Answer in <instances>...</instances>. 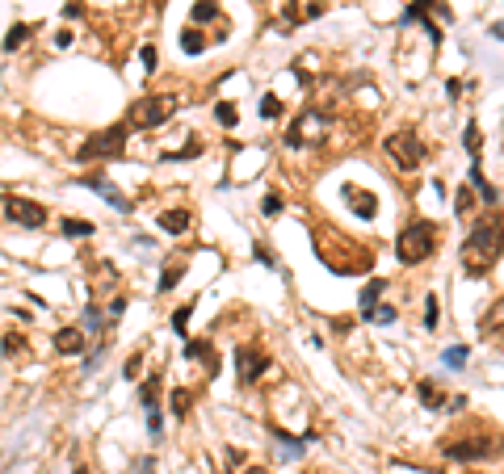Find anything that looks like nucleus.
<instances>
[{
	"label": "nucleus",
	"mask_w": 504,
	"mask_h": 474,
	"mask_svg": "<svg viewBox=\"0 0 504 474\" xmlns=\"http://www.w3.org/2000/svg\"><path fill=\"white\" fill-rule=\"evenodd\" d=\"M504 252V223H500V210H487L483 219H475V227L467 231L463 248H458V260H463V273L467 277H487V269L500 260Z\"/></svg>",
	"instance_id": "1"
},
{
	"label": "nucleus",
	"mask_w": 504,
	"mask_h": 474,
	"mask_svg": "<svg viewBox=\"0 0 504 474\" xmlns=\"http://www.w3.org/2000/svg\"><path fill=\"white\" fill-rule=\"evenodd\" d=\"M437 252V223L429 219H416L399 231L395 239V256H399V265H420V260H429Z\"/></svg>",
	"instance_id": "2"
},
{
	"label": "nucleus",
	"mask_w": 504,
	"mask_h": 474,
	"mask_svg": "<svg viewBox=\"0 0 504 474\" xmlns=\"http://www.w3.org/2000/svg\"><path fill=\"white\" fill-rule=\"evenodd\" d=\"M177 114V97L173 92H160V97H143L130 105V114H126V126L130 130H151V126H160Z\"/></svg>",
	"instance_id": "3"
},
{
	"label": "nucleus",
	"mask_w": 504,
	"mask_h": 474,
	"mask_svg": "<svg viewBox=\"0 0 504 474\" xmlns=\"http://www.w3.org/2000/svg\"><path fill=\"white\" fill-rule=\"evenodd\" d=\"M126 135H130V126H110V130L84 139L80 151H76V160L80 164H88V160H114V155L126 151Z\"/></svg>",
	"instance_id": "4"
},
{
	"label": "nucleus",
	"mask_w": 504,
	"mask_h": 474,
	"mask_svg": "<svg viewBox=\"0 0 504 474\" xmlns=\"http://www.w3.org/2000/svg\"><path fill=\"white\" fill-rule=\"evenodd\" d=\"M387 155L395 160V168L399 172H416L420 168V160H425V143L412 135V130H395V135H387Z\"/></svg>",
	"instance_id": "5"
},
{
	"label": "nucleus",
	"mask_w": 504,
	"mask_h": 474,
	"mask_svg": "<svg viewBox=\"0 0 504 474\" xmlns=\"http://www.w3.org/2000/svg\"><path fill=\"white\" fill-rule=\"evenodd\" d=\"M265 370H269V353L265 348H252V344H240L235 348V374H240L244 386H252Z\"/></svg>",
	"instance_id": "6"
},
{
	"label": "nucleus",
	"mask_w": 504,
	"mask_h": 474,
	"mask_svg": "<svg viewBox=\"0 0 504 474\" xmlns=\"http://www.w3.org/2000/svg\"><path fill=\"white\" fill-rule=\"evenodd\" d=\"M5 206H9V219H13L17 227H26V231L46 227V206H38V201H30V197H9Z\"/></svg>",
	"instance_id": "7"
},
{
	"label": "nucleus",
	"mask_w": 504,
	"mask_h": 474,
	"mask_svg": "<svg viewBox=\"0 0 504 474\" xmlns=\"http://www.w3.org/2000/svg\"><path fill=\"white\" fill-rule=\"evenodd\" d=\"M487 453H492V441L487 437H467V441L445 445V457H454V462H483Z\"/></svg>",
	"instance_id": "8"
},
{
	"label": "nucleus",
	"mask_w": 504,
	"mask_h": 474,
	"mask_svg": "<svg viewBox=\"0 0 504 474\" xmlns=\"http://www.w3.org/2000/svg\"><path fill=\"white\" fill-rule=\"evenodd\" d=\"M84 348H88V332H84V328H59V332H55V353L80 357Z\"/></svg>",
	"instance_id": "9"
},
{
	"label": "nucleus",
	"mask_w": 504,
	"mask_h": 474,
	"mask_svg": "<svg viewBox=\"0 0 504 474\" xmlns=\"http://www.w3.org/2000/svg\"><path fill=\"white\" fill-rule=\"evenodd\" d=\"M316 437L307 433V437H286V433H273V449H278V457L282 462H298L302 453H307V445H311Z\"/></svg>",
	"instance_id": "10"
},
{
	"label": "nucleus",
	"mask_w": 504,
	"mask_h": 474,
	"mask_svg": "<svg viewBox=\"0 0 504 474\" xmlns=\"http://www.w3.org/2000/svg\"><path fill=\"white\" fill-rule=\"evenodd\" d=\"M76 185H88V189H97L101 197H106V201L114 206V210H122V215L130 210V201H126V197H122V193H118V189L106 181V177H76Z\"/></svg>",
	"instance_id": "11"
},
{
	"label": "nucleus",
	"mask_w": 504,
	"mask_h": 474,
	"mask_svg": "<svg viewBox=\"0 0 504 474\" xmlns=\"http://www.w3.org/2000/svg\"><path fill=\"white\" fill-rule=\"evenodd\" d=\"M345 201L358 210L362 219H374L378 215V197L370 193V189H358V185H345Z\"/></svg>",
	"instance_id": "12"
},
{
	"label": "nucleus",
	"mask_w": 504,
	"mask_h": 474,
	"mask_svg": "<svg viewBox=\"0 0 504 474\" xmlns=\"http://www.w3.org/2000/svg\"><path fill=\"white\" fill-rule=\"evenodd\" d=\"M181 353H185V361H206L211 370L219 365V357H215V344L206 340V336H197V340H189L185 336V344H181Z\"/></svg>",
	"instance_id": "13"
},
{
	"label": "nucleus",
	"mask_w": 504,
	"mask_h": 474,
	"mask_svg": "<svg viewBox=\"0 0 504 474\" xmlns=\"http://www.w3.org/2000/svg\"><path fill=\"white\" fill-rule=\"evenodd\" d=\"M382 294H387V277H374V282H366V286H362V294H358V310H362V319L378 306V298H382Z\"/></svg>",
	"instance_id": "14"
},
{
	"label": "nucleus",
	"mask_w": 504,
	"mask_h": 474,
	"mask_svg": "<svg viewBox=\"0 0 504 474\" xmlns=\"http://www.w3.org/2000/svg\"><path fill=\"white\" fill-rule=\"evenodd\" d=\"M160 231H168V235H185L189 231V210H160Z\"/></svg>",
	"instance_id": "15"
},
{
	"label": "nucleus",
	"mask_w": 504,
	"mask_h": 474,
	"mask_svg": "<svg viewBox=\"0 0 504 474\" xmlns=\"http://www.w3.org/2000/svg\"><path fill=\"white\" fill-rule=\"evenodd\" d=\"M496 332H504V298L487 306V315H479V336H496Z\"/></svg>",
	"instance_id": "16"
},
{
	"label": "nucleus",
	"mask_w": 504,
	"mask_h": 474,
	"mask_svg": "<svg viewBox=\"0 0 504 474\" xmlns=\"http://www.w3.org/2000/svg\"><path fill=\"white\" fill-rule=\"evenodd\" d=\"M30 34H34V30H30L26 21H13V26H9V34H5V42H0V50H5V55H13L17 46H26V42H30Z\"/></svg>",
	"instance_id": "17"
},
{
	"label": "nucleus",
	"mask_w": 504,
	"mask_h": 474,
	"mask_svg": "<svg viewBox=\"0 0 504 474\" xmlns=\"http://www.w3.org/2000/svg\"><path fill=\"white\" fill-rule=\"evenodd\" d=\"M181 50H185V55H202V50H206V34H202L197 26H189V30H181Z\"/></svg>",
	"instance_id": "18"
},
{
	"label": "nucleus",
	"mask_w": 504,
	"mask_h": 474,
	"mask_svg": "<svg viewBox=\"0 0 504 474\" xmlns=\"http://www.w3.org/2000/svg\"><path fill=\"white\" fill-rule=\"evenodd\" d=\"M416 399H420L425 407H433V411H445V395H441V391H437V382H429V378L416 386Z\"/></svg>",
	"instance_id": "19"
},
{
	"label": "nucleus",
	"mask_w": 504,
	"mask_h": 474,
	"mask_svg": "<svg viewBox=\"0 0 504 474\" xmlns=\"http://www.w3.org/2000/svg\"><path fill=\"white\" fill-rule=\"evenodd\" d=\"M160 386H164V378L151 374V378L139 386V403H143V407H156V403H160Z\"/></svg>",
	"instance_id": "20"
},
{
	"label": "nucleus",
	"mask_w": 504,
	"mask_h": 474,
	"mask_svg": "<svg viewBox=\"0 0 504 474\" xmlns=\"http://www.w3.org/2000/svg\"><path fill=\"white\" fill-rule=\"evenodd\" d=\"M189 17H193V26H206V21H215V17H219V0H197V5L189 9Z\"/></svg>",
	"instance_id": "21"
},
{
	"label": "nucleus",
	"mask_w": 504,
	"mask_h": 474,
	"mask_svg": "<svg viewBox=\"0 0 504 474\" xmlns=\"http://www.w3.org/2000/svg\"><path fill=\"white\" fill-rule=\"evenodd\" d=\"M193 306H197V302L189 298V302H181V306L173 310V332H177L181 340H185V332H189V319H193Z\"/></svg>",
	"instance_id": "22"
},
{
	"label": "nucleus",
	"mask_w": 504,
	"mask_h": 474,
	"mask_svg": "<svg viewBox=\"0 0 504 474\" xmlns=\"http://www.w3.org/2000/svg\"><path fill=\"white\" fill-rule=\"evenodd\" d=\"M463 147H467V155H471V160H479V151H483L479 122H467V126H463Z\"/></svg>",
	"instance_id": "23"
},
{
	"label": "nucleus",
	"mask_w": 504,
	"mask_h": 474,
	"mask_svg": "<svg viewBox=\"0 0 504 474\" xmlns=\"http://www.w3.org/2000/svg\"><path fill=\"white\" fill-rule=\"evenodd\" d=\"M467 357H471V348H467V344H454V348H445V353H441V365H445V370H463Z\"/></svg>",
	"instance_id": "24"
},
{
	"label": "nucleus",
	"mask_w": 504,
	"mask_h": 474,
	"mask_svg": "<svg viewBox=\"0 0 504 474\" xmlns=\"http://www.w3.org/2000/svg\"><path fill=\"white\" fill-rule=\"evenodd\" d=\"M59 231H64L68 239H80V235H93L97 227H93L88 219H64V223H59Z\"/></svg>",
	"instance_id": "25"
},
{
	"label": "nucleus",
	"mask_w": 504,
	"mask_h": 474,
	"mask_svg": "<svg viewBox=\"0 0 504 474\" xmlns=\"http://www.w3.org/2000/svg\"><path fill=\"white\" fill-rule=\"evenodd\" d=\"M189 403H193V395H189V391H181V386L168 395V411H173L177 419H185V415H189Z\"/></svg>",
	"instance_id": "26"
},
{
	"label": "nucleus",
	"mask_w": 504,
	"mask_h": 474,
	"mask_svg": "<svg viewBox=\"0 0 504 474\" xmlns=\"http://www.w3.org/2000/svg\"><path fill=\"white\" fill-rule=\"evenodd\" d=\"M471 210H475V189L463 185L458 193H454V215H471Z\"/></svg>",
	"instance_id": "27"
},
{
	"label": "nucleus",
	"mask_w": 504,
	"mask_h": 474,
	"mask_svg": "<svg viewBox=\"0 0 504 474\" xmlns=\"http://www.w3.org/2000/svg\"><path fill=\"white\" fill-rule=\"evenodd\" d=\"M215 122H219V126H227V130L240 122V114H235V105H231V101H219V105H215Z\"/></svg>",
	"instance_id": "28"
},
{
	"label": "nucleus",
	"mask_w": 504,
	"mask_h": 474,
	"mask_svg": "<svg viewBox=\"0 0 504 474\" xmlns=\"http://www.w3.org/2000/svg\"><path fill=\"white\" fill-rule=\"evenodd\" d=\"M282 110H286V105H282L278 92H265L261 97V118H282Z\"/></svg>",
	"instance_id": "29"
},
{
	"label": "nucleus",
	"mask_w": 504,
	"mask_h": 474,
	"mask_svg": "<svg viewBox=\"0 0 504 474\" xmlns=\"http://www.w3.org/2000/svg\"><path fill=\"white\" fill-rule=\"evenodd\" d=\"M366 319H370V324H395V319H399V310H395V306H387V302H378V306L366 315Z\"/></svg>",
	"instance_id": "30"
},
{
	"label": "nucleus",
	"mask_w": 504,
	"mask_h": 474,
	"mask_svg": "<svg viewBox=\"0 0 504 474\" xmlns=\"http://www.w3.org/2000/svg\"><path fill=\"white\" fill-rule=\"evenodd\" d=\"M139 59H143L147 72H156V68H160V50H156V42H143V46H139Z\"/></svg>",
	"instance_id": "31"
},
{
	"label": "nucleus",
	"mask_w": 504,
	"mask_h": 474,
	"mask_svg": "<svg viewBox=\"0 0 504 474\" xmlns=\"http://www.w3.org/2000/svg\"><path fill=\"white\" fill-rule=\"evenodd\" d=\"M139 370H143V353H130L126 365H122V378L126 382H139Z\"/></svg>",
	"instance_id": "32"
},
{
	"label": "nucleus",
	"mask_w": 504,
	"mask_h": 474,
	"mask_svg": "<svg viewBox=\"0 0 504 474\" xmlns=\"http://www.w3.org/2000/svg\"><path fill=\"white\" fill-rule=\"evenodd\" d=\"M177 282H181V265L173 260V265L164 269V277H160V294H168V290H177Z\"/></svg>",
	"instance_id": "33"
},
{
	"label": "nucleus",
	"mask_w": 504,
	"mask_h": 474,
	"mask_svg": "<svg viewBox=\"0 0 504 474\" xmlns=\"http://www.w3.org/2000/svg\"><path fill=\"white\" fill-rule=\"evenodd\" d=\"M261 215H265V219H278V215H282V193H265Z\"/></svg>",
	"instance_id": "34"
},
{
	"label": "nucleus",
	"mask_w": 504,
	"mask_h": 474,
	"mask_svg": "<svg viewBox=\"0 0 504 474\" xmlns=\"http://www.w3.org/2000/svg\"><path fill=\"white\" fill-rule=\"evenodd\" d=\"M26 344H21V336L17 332H9V336H0V353H5V357H17Z\"/></svg>",
	"instance_id": "35"
},
{
	"label": "nucleus",
	"mask_w": 504,
	"mask_h": 474,
	"mask_svg": "<svg viewBox=\"0 0 504 474\" xmlns=\"http://www.w3.org/2000/svg\"><path fill=\"white\" fill-rule=\"evenodd\" d=\"M202 155V143H189V147H181V151H168L164 160H197Z\"/></svg>",
	"instance_id": "36"
},
{
	"label": "nucleus",
	"mask_w": 504,
	"mask_h": 474,
	"mask_svg": "<svg viewBox=\"0 0 504 474\" xmlns=\"http://www.w3.org/2000/svg\"><path fill=\"white\" fill-rule=\"evenodd\" d=\"M425 328H429V332L437 328V294H429V298H425Z\"/></svg>",
	"instance_id": "37"
},
{
	"label": "nucleus",
	"mask_w": 504,
	"mask_h": 474,
	"mask_svg": "<svg viewBox=\"0 0 504 474\" xmlns=\"http://www.w3.org/2000/svg\"><path fill=\"white\" fill-rule=\"evenodd\" d=\"M101 357H106V340H101V344H97V348L84 357V374H93V370H97V365H101Z\"/></svg>",
	"instance_id": "38"
},
{
	"label": "nucleus",
	"mask_w": 504,
	"mask_h": 474,
	"mask_svg": "<svg viewBox=\"0 0 504 474\" xmlns=\"http://www.w3.org/2000/svg\"><path fill=\"white\" fill-rule=\"evenodd\" d=\"M84 332L93 336V332H101V315H97V306H88L84 310Z\"/></svg>",
	"instance_id": "39"
},
{
	"label": "nucleus",
	"mask_w": 504,
	"mask_h": 474,
	"mask_svg": "<svg viewBox=\"0 0 504 474\" xmlns=\"http://www.w3.org/2000/svg\"><path fill=\"white\" fill-rule=\"evenodd\" d=\"M252 256H257V260H261V265H269V269L278 265V260H273V252H269L265 244H252Z\"/></svg>",
	"instance_id": "40"
},
{
	"label": "nucleus",
	"mask_w": 504,
	"mask_h": 474,
	"mask_svg": "<svg viewBox=\"0 0 504 474\" xmlns=\"http://www.w3.org/2000/svg\"><path fill=\"white\" fill-rule=\"evenodd\" d=\"M135 474H156V457H139L135 462Z\"/></svg>",
	"instance_id": "41"
},
{
	"label": "nucleus",
	"mask_w": 504,
	"mask_h": 474,
	"mask_svg": "<svg viewBox=\"0 0 504 474\" xmlns=\"http://www.w3.org/2000/svg\"><path fill=\"white\" fill-rule=\"evenodd\" d=\"M122 310H126V298H122V294L110 298V319H122Z\"/></svg>",
	"instance_id": "42"
},
{
	"label": "nucleus",
	"mask_w": 504,
	"mask_h": 474,
	"mask_svg": "<svg viewBox=\"0 0 504 474\" xmlns=\"http://www.w3.org/2000/svg\"><path fill=\"white\" fill-rule=\"evenodd\" d=\"M445 97L458 101V97H463V80H445Z\"/></svg>",
	"instance_id": "43"
},
{
	"label": "nucleus",
	"mask_w": 504,
	"mask_h": 474,
	"mask_svg": "<svg viewBox=\"0 0 504 474\" xmlns=\"http://www.w3.org/2000/svg\"><path fill=\"white\" fill-rule=\"evenodd\" d=\"M463 407H467V395H449L445 399V411H463Z\"/></svg>",
	"instance_id": "44"
},
{
	"label": "nucleus",
	"mask_w": 504,
	"mask_h": 474,
	"mask_svg": "<svg viewBox=\"0 0 504 474\" xmlns=\"http://www.w3.org/2000/svg\"><path fill=\"white\" fill-rule=\"evenodd\" d=\"M55 46H59V50H64V46H72V34H68V30H59V34H55Z\"/></svg>",
	"instance_id": "45"
},
{
	"label": "nucleus",
	"mask_w": 504,
	"mask_h": 474,
	"mask_svg": "<svg viewBox=\"0 0 504 474\" xmlns=\"http://www.w3.org/2000/svg\"><path fill=\"white\" fill-rule=\"evenodd\" d=\"M240 474H265V470H261V466H248V470H240Z\"/></svg>",
	"instance_id": "46"
},
{
	"label": "nucleus",
	"mask_w": 504,
	"mask_h": 474,
	"mask_svg": "<svg viewBox=\"0 0 504 474\" xmlns=\"http://www.w3.org/2000/svg\"><path fill=\"white\" fill-rule=\"evenodd\" d=\"M72 474H93V470H88V466H76V470H72Z\"/></svg>",
	"instance_id": "47"
}]
</instances>
